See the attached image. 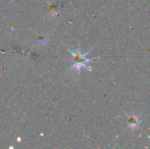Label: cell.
<instances>
[{"label": "cell", "mask_w": 150, "mask_h": 149, "mask_svg": "<svg viewBox=\"0 0 150 149\" xmlns=\"http://www.w3.org/2000/svg\"><path fill=\"white\" fill-rule=\"evenodd\" d=\"M74 56V61H75V64H74V68H79L78 66H85V64L88 62V59L85 57V55H82L80 53H75V52H71Z\"/></svg>", "instance_id": "1"}]
</instances>
